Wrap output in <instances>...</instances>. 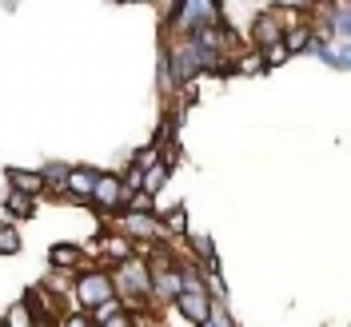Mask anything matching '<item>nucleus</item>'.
I'll list each match as a JSON object with an SVG mask.
<instances>
[{"label":"nucleus","instance_id":"nucleus-1","mask_svg":"<svg viewBox=\"0 0 351 327\" xmlns=\"http://www.w3.org/2000/svg\"><path fill=\"white\" fill-rule=\"evenodd\" d=\"M108 276H112V291H116V300L124 304V311H128V315H156L148 260L132 256V260L108 267Z\"/></svg>","mask_w":351,"mask_h":327},{"label":"nucleus","instance_id":"nucleus-2","mask_svg":"<svg viewBox=\"0 0 351 327\" xmlns=\"http://www.w3.org/2000/svg\"><path fill=\"white\" fill-rule=\"evenodd\" d=\"M223 4L219 0H180L172 12V21H168V32L172 36H196L204 28H212V24H223Z\"/></svg>","mask_w":351,"mask_h":327},{"label":"nucleus","instance_id":"nucleus-3","mask_svg":"<svg viewBox=\"0 0 351 327\" xmlns=\"http://www.w3.org/2000/svg\"><path fill=\"white\" fill-rule=\"evenodd\" d=\"M116 300V291H112V276L104 267H84V271H76L72 276V300H68V311H96L100 304H108ZM64 311V315H68Z\"/></svg>","mask_w":351,"mask_h":327},{"label":"nucleus","instance_id":"nucleus-4","mask_svg":"<svg viewBox=\"0 0 351 327\" xmlns=\"http://www.w3.org/2000/svg\"><path fill=\"white\" fill-rule=\"evenodd\" d=\"M92 208H100L104 216H120L124 212V188H120V172H96L92 184Z\"/></svg>","mask_w":351,"mask_h":327},{"label":"nucleus","instance_id":"nucleus-5","mask_svg":"<svg viewBox=\"0 0 351 327\" xmlns=\"http://www.w3.org/2000/svg\"><path fill=\"white\" fill-rule=\"evenodd\" d=\"M84 267H100V263H92L84 256V247L80 243H52L48 247V271H64V276H76V271H84Z\"/></svg>","mask_w":351,"mask_h":327},{"label":"nucleus","instance_id":"nucleus-6","mask_svg":"<svg viewBox=\"0 0 351 327\" xmlns=\"http://www.w3.org/2000/svg\"><path fill=\"white\" fill-rule=\"evenodd\" d=\"M287 32L284 16H280V8H263L256 12V21H252V48H267V44H280Z\"/></svg>","mask_w":351,"mask_h":327},{"label":"nucleus","instance_id":"nucleus-7","mask_svg":"<svg viewBox=\"0 0 351 327\" xmlns=\"http://www.w3.org/2000/svg\"><path fill=\"white\" fill-rule=\"evenodd\" d=\"M307 52H311L315 60H324L328 68H339V72L351 64V40H319V36H311Z\"/></svg>","mask_w":351,"mask_h":327},{"label":"nucleus","instance_id":"nucleus-8","mask_svg":"<svg viewBox=\"0 0 351 327\" xmlns=\"http://www.w3.org/2000/svg\"><path fill=\"white\" fill-rule=\"evenodd\" d=\"M92 184H96V168H84V164H76V168H68L64 175V196L68 204H88L92 199Z\"/></svg>","mask_w":351,"mask_h":327},{"label":"nucleus","instance_id":"nucleus-9","mask_svg":"<svg viewBox=\"0 0 351 327\" xmlns=\"http://www.w3.org/2000/svg\"><path fill=\"white\" fill-rule=\"evenodd\" d=\"M172 311L188 327H204L208 324V311H212V300H208V291H199V295H176Z\"/></svg>","mask_w":351,"mask_h":327},{"label":"nucleus","instance_id":"nucleus-10","mask_svg":"<svg viewBox=\"0 0 351 327\" xmlns=\"http://www.w3.org/2000/svg\"><path fill=\"white\" fill-rule=\"evenodd\" d=\"M4 184H8V192H21V196L44 199L40 168H8V172H4Z\"/></svg>","mask_w":351,"mask_h":327},{"label":"nucleus","instance_id":"nucleus-11","mask_svg":"<svg viewBox=\"0 0 351 327\" xmlns=\"http://www.w3.org/2000/svg\"><path fill=\"white\" fill-rule=\"evenodd\" d=\"M36 204H40V199L21 196V192H8V188H4V219H8V223H16V219H32L36 216Z\"/></svg>","mask_w":351,"mask_h":327},{"label":"nucleus","instance_id":"nucleus-12","mask_svg":"<svg viewBox=\"0 0 351 327\" xmlns=\"http://www.w3.org/2000/svg\"><path fill=\"white\" fill-rule=\"evenodd\" d=\"M232 72H236V76H263L267 68H263V60H260V48H252V44L240 48V52L232 56Z\"/></svg>","mask_w":351,"mask_h":327},{"label":"nucleus","instance_id":"nucleus-13","mask_svg":"<svg viewBox=\"0 0 351 327\" xmlns=\"http://www.w3.org/2000/svg\"><path fill=\"white\" fill-rule=\"evenodd\" d=\"M284 52L287 56H300V52H307V44H311V24L307 21H300V24H291V28H287L284 32Z\"/></svg>","mask_w":351,"mask_h":327},{"label":"nucleus","instance_id":"nucleus-14","mask_svg":"<svg viewBox=\"0 0 351 327\" xmlns=\"http://www.w3.org/2000/svg\"><path fill=\"white\" fill-rule=\"evenodd\" d=\"M168 180H172V172L164 168V164H152V168H144V180H140V192L144 196H160L164 188H168Z\"/></svg>","mask_w":351,"mask_h":327},{"label":"nucleus","instance_id":"nucleus-15","mask_svg":"<svg viewBox=\"0 0 351 327\" xmlns=\"http://www.w3.org/2000/svg\"><path fill=\"white\" fill-rule=\"evenodd\" d=\"M0 327H36V315H32V307L24 304V300H16V304L4 307V319H0Z\"/></svg>","mask_w":351,"mask_h":327},{"label":"nucleus","instance_id":"nucleus-16","mask_svg":"<svg viewBox=\"0 0 351 327\" xmlns=\"http://www.w3.org/2000/svg\"><path fill=\"white\" fill-rule=\"evenodd\" d=\"M24 247L21 232H16V223H8V219H0V256H16Z\"/></svg>","mask_w":351,"mask_h":327},{"label":"nucleus","instance_id":"nucleus-17","mask_svg":"<svg viewBox=\"0 0 351 327\" xmlns=\"http://www.w3.org/2000/svg\"><path fill=\"white\" fill-rule=\"evenodd\" d=\"M156 84H160V92H168V96L176 92V80H172V68H168V56H164V48L156 52Z\"/></svg>","mask_w":351,"mask_h":327},{"label":"nucleus","instance_id":"nucleus-18","mask_svg":"<svg viewBox=\"0 0 351 327\" xmlns=\"http://www.w3.org/2000/svg\"><path fill=\"white\" fill-rule=\"evenodd\" d=\"M260 60H263V68L271 72V68H280V64H287L291 56L284 52V44H267V48H260Z\"/></svg>","mask_w":351,"mask_h":327},{"label":"nucleus","instance_id":"nucleus-19","mask_svg":"<svg viewBox=\"0 0 351 327\" xmlns=\"http://www.w3.org/2000/svg\"><path fill=\"white\" fill-rule=\"evenodd\" d=\"M120 311H124V304H120V300H108V304H100L96 311H88V319L100 327V324H108V319H116Z\"/></svg>","mask_w":351,"mask_h":327},{"label":"nucleus","instance_id":"nucleus-20","mask_svg":"<svg viewBox=\"0 0 351 327\" xmlns=\"http://www.w3.org/2000/svg\"><path fill=\"white\" fill-rule=\"evenodd\" d=\"M204 327H236V319H232L228 304H212V311H208V324H204Z\"/></svg>","mask_w":351,"mask_h":327},{"label":"nucleus","instance_id":"nucleus-21","mask_svg":"<svg viewBox=\"0 0 351 327\" xmlns=\"http://www.w3.org/2000/svg\"><path fill=\"white\" fill-rule=\"evenodd\" d=\"M152 164H160V148H152V144H148V148L132 152V168H140V172H144V168H152Z\"/></svg>","mask_w":351,"mask_h":327},{"label":"nucleus","instance_id":"nucleus-22","mask_svg":"<svg viewBox=\"0 0 351 327\" xmlns=\"http://www.w3.org/2000/svg\"><path fill=\"white\" fill-rule=\"evenodd\" d=\"M56 327H96V324L88 319L84 311H68V315H60V319H56Z\"/></svg>","mask_w":351,"mask_h":327},{"label":"nucleus","instance_id":"nucleus-23","mask_svg":"<svg viewBox=\"0 0 351 327\" xmlns=\"http://www.w3.org/2000/svg\"><path fill=\"white\" fill-rule=\"evenodd\" d=\"M156 327H164V324H156Z\"/></svg>","mask_w":351,"mask_h":327}]
</instances>
